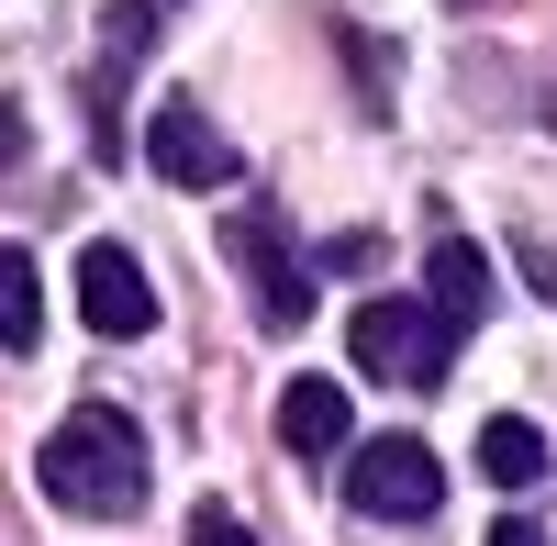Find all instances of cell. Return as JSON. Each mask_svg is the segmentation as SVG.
<instances>
[{
	"instance_id": "6",
	"label": "cell",
	"mask_w": 557,
	"mask_h": 546,
	"mask_svg": "<svg viewBox=\"0 0 557 546\" xmlns=\"http://www.w3.org/2000/svg\"><path fill=\"white\" fill-rule=\"evenodd\" d=\"M146 167L168 178V190H223V178H235V134H223L201 101H157V123H146Z\"/></svg>"
},
{
	"instance_id": "16",
	"label": "cell",
	"mask_w": 557,
	"mask_h": 546,
	"mask_svg": "<svg viewBox=\"0 0 557 546\" xmlns=\"http://www.w3.org/2000/svg\"><path fill=\"white\" fill-rule=\"evenodd\" d=\"M491 546H546V535L535 524H491Z\"/></svg>"
},
{
	"instance_id": "15",
	"label": "cell",
	"mask_w": 557,
	"mask_h": 546,
	"mask_svg": "<svg viewBox=\"0 0 557 546\" xmlns=\"http://www.w3.org/2000/svg\"><path fill=\"white\" fill-rule=\"evenodd\" d=\"M12 157H23V112L0 101V167H12Z\"/></svg>"
},
{
	"instance_id": "5",
	"label": "cell",
	"mask_w": 557,
	"mask_h": 546,
	"mask_svg": "<svg viewBox=\"0 0 557 546\" xmlns=\"http://www.w3.org/2000/svg\"><path fill=\"white\" fill-rule=\"evenodd\" d=\"M157 45V12L146 0H112V23H101V67L78 78V123H89V157H123V78L134 57Z\"/></svg>"
},
{
	"instance_id": "13",
	"label": "cell",
	"mask_w": 557,
	"mask_h": 546,
	"mask_svg": "<svg viewBox=\"0 0 557 546\" xmlns=\"http://www.w3.org/2000/svg\"><path fill=\"white\" fill-rule=\"evenodd\" d=\"M368 257H380V235H335V246H323V268H335V280H357Z\"/></svg>"
},
{
	"instance_id": "2",
	"label": "cell",
	"mask_w": 557,
	"mask_h": 546,
	"mask_svg": "<svg viewBox=\"0 0 557 546\" xmlns=\"http://www.w3.org/2000/svg\"><path fill=\"white\" fill-rule=\"evenodd\" d=\"M223 257L246 268V301H257L268 335H290L301 312H312V268H301V246H290V223H278V201H246L235 223H223Z\"/></svg>"
},
{
	"instance_id": "10",
	"label": "cell",
	"mask_w": 557,
	"mask_h": 546,
	"mask_svg": "<svg viewBox=\"0 0 557 546\" xmlns=\"http://www.w3.org/2000/svg\"><path fill=\"white\" fill-rule=\"evenodd\" d=\"M480 469H491L502 491H524V480H546V435H535L524 413H491V424H480Z\"/></svg>"
},
{
	"instance_id": "14",
	"label": "cell",
	"mask_w": 557,
	"mask_h": 546,
	"mask_svg": "<svg viewBox=\"0 0 557 546\" xmlns=\"http://www.w3.org/2000/svg\"><path fill=\"white\" fill-rule=\"evenodd\" d=\"M524 280H535V290L557 301V246H524Z\"/></svg>"
},
{
	"instance_id": "9",
	"label": "cell",
	"mask_w": 557,
	"mask_h": 546,
	"mask_svg": "<svg viewBox=\"0 0 557 546\" xmlns=\"http://www.w3.org/2000/svg\"><path fill=\"white\" fill-rule=\"evenodd\" d=\"M278 446H290V458H335L346 446V390L335 380H290L278 390Z\"/></svg>"
},
{
	"instance_id": "12",
	"label": "cell",
	"mask_w": 557,
	"mask_h": 546,
	"mask_svg": "<svg viewBox=\"0 0 557 546\" xmlns=\"http://www.w3.org/2000/svg\"><path fill=\"white\" fill-rule=\"evenodd\" d=\"M190 546H257V535L223 513V502H201V513H190Z\"/></svg>"
},
{
	"instance_id": "11",
	"label": "cell",
	"mask_w": 557,
	"mask_h": 546,
	"mask_svg": "<svg viewBox=\"0 0 557 546\" xmlns=\"http://www.w3.org/2000/svg\"><path fill=\"white\" fill-rule=\"evenodd\" d=\"M34 335H45V290H34V257H23V246H0V346L23 357Z\"/></svg>"
},
{
	"instance_id": "3",
	"label": "cell",
	"mask_w": 557,
	"mask_h": 546,
	"mask_svg": "<svg viewBox=\"0 0 557 546\" xmlns=\"http://www.w3.org/2000/svg\"><path fill=\"white\" fill-rule=\"evenodd\" d=\"M446 346H457V324H446L435 301H357V369H368V380L435 390V380H446Z\"/></svg>"
},
{
	"instance_id": "8",
	"label": "cell",
	"mask_w": 557,
	"mask_h": 546,
	"mask_svg": "<svg viewBox=\"0 0 557 546\" xmlns=\"http://www.w3.org/2000/svg\"><path fill=\"white\" fill-rule=\"evenodd\" d=\"M424 301L446 312L457 335H469L480 312H491V257H480L469 235H435V246H424Z\"/></svg>"
},
{
	"instance_id": "7",
	"label": "cell",
	"mask_w": 557,
	"mask_h": 546,
	"mask_svg": "<svg viewBox=\"0 0 557 546\" xmlns=\"http://www.w3.org/2000/svg\"><path fill=\"white\" fill-rule=\"evenodd\" d=\"M78 312H89V335H157V280L134 268V246L78 257Z\"/></svg>"
},
{
	"instance_id": "1",
	"label": "cell",
	"mask_w": 557,
	"mask_h": 546,
	"mask_svg": "<svg viewBox=\"0 0 557 546\" xmlns=\"http://www.w3.org/2000/svg\"><path fill=\"white\" fill-rule=\"evenodd\" d=\"M45 502L78 513V524H123V513H146V491H157V458H146V435H134V413H112V401H78V413L45 435Z\"/></svg>"
},
{
	"instance_id": "4",
	"label": "cell",
	"mask_w": 557,
	"mask_h": 546,
	"mask_svg": "<svg viewBox=\"0 0 557 546\" xmlns=\"http://www.w3.org/2000/svg\"><path fill=\"white\" fill-rule=\"evenodd\" d=\"M346 502L380 513V524H424V513L446 502L435 446H424V435H357V458H346Z\"/></svg>"
}]
</instances>
